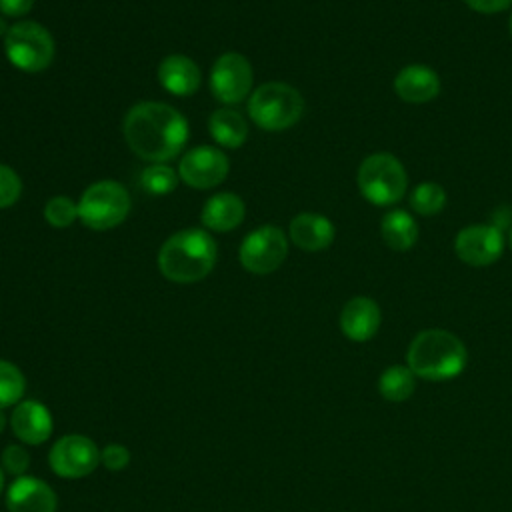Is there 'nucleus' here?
Returning <instances> with one entry per match:
<instances>
[{
	"mask_svg": "<svg viewBox=\"0 0 512 512\" xmlns=\"http://www.w3.org/2000/svg\"><path fill=\"white\" fill-rule=\"evenodd\" d=\"M122 132L136 156L152 164H164L184 148L188 122L164 102H138L128 110Z\"/></svg>",
	"mask_w": 512,
	"mask_h": 512,
	"instance_id": "f257e3e1",
	"label": "nucleus"
},
{
	"mask_svg": "<svg viewBox=\"0 0 512 512\" xmlns=\"http://www.w3.org/2000/svg\"><path fill=\"white\" fill-rule=\"evenodd\" d=\"M216 256V242L206 230L186 228L164 240L158 252V268L170 282L192 284L212 272Z\"/></svg>",
	"mask_w": 512,
	"mask_h": 512,
	"instance_id": "f03ea898",
	"label": "nucleus"
},
{
	"mask_svg": "<svg viewBox=\"0 0 512 512\" xmlns=\"http://www.w3.org/2000/svg\"><path fill=\"white\" fill-rule=\"evenodd\" d=\"M406 366L422 380L444 382L456 378L468 362L464 342L442 328L418 332L406 352Z\"/></svg>",
	"mask_w": 512,
	"mask_h": 512,
	"instance_id": "7ed1b4c3",
	"label": "nucleus"
},
{
	"mask_svg": "<svg viewBox=\"0 0 512 512\" xmlns=\"http://www.w3.org/2000/svg\"><path fill=\"white\" fill-rule=\"evenodd\" d=\"M304 112L302 94L286 82H266L248 100V114L256 126L278 132L294 126Z\"/></svg>",
	"mask_w": 512,
	"mask_h": 512,
	"instance_id": "20e7f679",
	"label": "nucleus"
},
{
	"mask_svg": "<svg viewBox=\"0 0 512 512\" xmlns=\"http://www.w3.org/2000/svg\"><path fill=\"white\" fill-rule=\"evenodd\" d=\"M360 194L374 206L396 204L408 186V176L402 162L388 154L376 152L362 160L356 176Z\"/></svg>",
	"mask_w": 512,
	"mask_h": 512,
	"instance_id": "39448f33",
	"label": "nucleus"
},
{
	"mask_svg": "<svg viewBox=\"0 0 512 512\" xmlns=\"http://www.w3.org/2000/svg\"><path fill=\"white\" fill-rule=\"evenodd\" d=\"M4 54L18 70L36 74L52 64L56 44L42 24L24 20L12 24L4 36Z\"/></svg>",
	"mask_w": 512,
	"mask_h": 512,
	"instance_id": "423d86ee",
	"label": "nucleus"
},
{
	"mask_svg": "<svg viewBox=\"0 0 512 512\" xmlns=\"http://www.w3.org/2000/svg\"><path fill=\"white\" fill-rule=\"evenodd\" d=\"M130 212V194L116 180H98L90 184L78 200V218L90 230H110L126 220Z\"/></svg>",
	"mask_w": 512,
	"mask_h": 512,
	"instance_id": "0eeeda50",
	"label": "nucleus"
},
{
	"mask_svg": "<svg viewBox=\"0 0 512 512\" xmlns=\"http://www.w3.org/2000/svg\"><path fill=\"white\" fill-rule=\"evenodd\" d=\"M288 256L286 234L272 224L254 228L240 244V264L252 274H270L282 266Z\"/></svg>",
	"mask_w": 512,
	"mask_h": 512,
	"instance_id": "6e6552de",
	"label": "nucleus"
},
{
	"mask_svg": "<svg viewBox=\"0 0 512 512\" xmlns=\"http://www.w3.org/2000/svg\"><path fill=\"white\" fill-rule=\"evenodd\" d=\"M48 464L50 470L60 478H84L100 464V450L88 436L66 434L50 448Z\"/></svg>",
	"mask_w": 512,
	"mask_h": 512,
	"instance_id": "1a4fd4ad",
	"label": "nucleus"
},
{
	"mask_svg": "<svg viewBox=\"0 0 512 512\" xmlns=\"http://www.w3.org/2000/svg\"><path fill=\"white\" fill-rule=\"evenodd\" d=\"M210 90L222 104H238L252 90V64L240 52H224L210 70Z\"/></svg>",
	"mask_w": 512,
	"mask_h": 512,
	"instance_id": "9d476101",
	"label": "nucleus"
},
{
	"mask_svg": "<svg viewBox=\"0 0 512 512\" xmlns=\"http://www.w3.org/2000/svg\"><path fill=\"white\" fill-rule=\"evenodd\" d=\"M228 156L214 146H196L188 150L178 166L180 180L196 190L214 188L228 176Z\"/></svg>",
	"mask_w": 512,
	"mask_h": 512,
	"instance_id": "9b49d317",
	"label": "nucleus"
},
{
	"mask_svg": "<svg viewBox=\"0 0 512 512\" xmlns=\"http://www.w3.org/2000/svg\"><path fill=\"white\" fill-rule=\"evenodd\" d=\"M454 250L468 266H490L504 252V236L494 224H470L456 234Z\"/></svg>",
	"mask_w": 512,
	"mask_h": 512,
	"instance_id": "f8f14e48",
	"label": "nucleus"
},
{
	"mask_svg": "<svg viewBox=\"0 0 512 512\" xmlns=\"http://www.w3.org/2000/svg\"><path fill=\"white\" fill-rule=\"evenodd\" d=\"M56 492L34 476H18L6 492L8 512H56Z\"/></svg>",
	"mask_w": 512,
	"mask_h": 512,
	"instance_id": "ddd939ff",
	"label": "nucleus"
},
{
	"mask_svg": "<svg viewBox=\"0 0 512 512\" xmlns=\"http://www.w3.org/2000/svg\"><path fill=\"white\" fill-rule=\"evenodd\" d=\"M382 322L380 306L368 296L350 298L340 312V330L352 342H368Z\"/></svg>",
	"mask_w": 512,
	"mask_h": 512,
	"instance_id": "4468645a",
	"label": "nucleus"
},
{
	"mask_svg": "<svg viewBox=\"0 0 512 512\" xmlns=\"http://www.w3.org/2000/svg\"><path fill=\"white\" fill-rule=\"evenodd\" d=\"M10 428L20 442L36 446L52 436L54 422L50 410L44 404L36 400H22L16 404L10 416Z\"/></svg>",
	"mask_w": 512,
	"mask_h": 512,
	"instance_id": "2eb2a0df",
	"label": "nucleus"
},
{
	"mask_svg": "<svg viewBox=\"0 0 512 512\" xmlns=\"http://www.w3.org/2000/svg\"><path fill=\"white\" fill-rule=\"evenodd\" d=\"M394 92L408 104H426L438 96L440 78L430 66L410 64L394 76Z\"/></svg>",
	"mask_w": 512,
	"mask_h": 512,
	"instance_id": "dca6fc26",
	"label": "nucleus"
},
{
	"mask_svg": "<svg viewBox=\"0 0 512 512\" xmlns=\"http://www.w3.org/2000/svg\"><path fill=\"white\" fill-rule=\"evenodd\" d=\"M290 240L304 252L326 250L336 236L334 224L316 212H300L290 220Z\"/></svg>",
	"mask_w": 512,
	"mask_h": 512,
	"instance_id": "f3484780",
	"label": "nucleus"
},
{
	"mask_svg": "<svg viewBox=\"0 0 512 512\" xmlns=\"http://www.w3.org/2000/svg\"><path fill=\"white\" fill-rule=\"evenodd\" d=\"M162 88L174 96H190L200 86V68L184 54H170L158 66Z\"/></svg>",
	"mask_w": 512,
	"mask_h": 512,
	"instance_id": "a211bd4d",
	"label": "nucleus"
},
{
	"mask_svg": "<svg viewBox=\"0 0 512 512\" xmlns=\"http://www.w3.org/2000/svg\"><path fill=\"white\" fill-rule=\"evenodd\" d=\"M246 214L244 200L234 192H220L206 200L202 208V224L212 232H228L242 224Z\"/></svg>",
	"mask_w": 512,
	"mask_h": 512,
	"instance_id": "6ab92c4d",
	"label": "nucleus"
},
{
	"mask_svg": "<svg viewBox=\"0 0 512 512\" xmlns=\"http://www.w3.org/2000/svg\"><path fill=\"white\" fill-rule=\"evenodd\" d=\"M210 136L224 148H240L248 138V124L244 116L230 108H218L208 118Z\"/></svg>",
	"mask_w": 512,
	"mask_h": 512,
	"instance_id": "aec40b11",
	"label": "nucleus"
},
{
	"mask_svg": "<svg viewBox=\"0 0 512 512\" xmlns=\"http://www.w3.org/2000/svg\"><path fill=\"white\" fill-rule=\"evenodd\" d=\"M380 234L388 248L396 252L410 250L418 240V224L406 210H390L380 220Z\"/></svg>",
	"mask_w": 512,
	"mask_h": 512,
	"instance_id": "412c9836",
	"label": "nucleus"
},
{
	"mask_svg": "<svg viewBox=\"0 0 512 512\" xmlns=\"http://www.w3.org/2000/svg\"><path fill=\"white\" fill-rule=\"evenodd\" d=\"M416 390V374L402 364H392L378 376V392L388 402H406Z\"/></svg>",
	"mask_w": 512,
	"mask_h": 512,
	"instance_id": "4be33fe9",
	"label": "nucleus"
},
{
	"mask_svg": "<svg viewBox=\"0 0 512 512\" xmlns=\"http://www.w3.org/2000/svg\"><path fill=\"white\" fill-rule=\"evenodd\" d=\"M446 206V190L438 182H420L410 192V208L418 216H434Z\"/></svg>",
	"mask_w": 512,
	"mask_h": 512,
	"instance_id": "5701e85b",
	"label": "nucleus"
},
{
	"mask_svg": "<svg viewBox=\"0 0 512 512\" xmlns=\"http://www.w3.org/2000/svg\"><path fill=\"white\" fill-rule=\"evenodd\" d=\"M24 390L26 378L22 370L8 360H0V408L16 406L22 402Z\"/></svg>",
	"mask_w": 512,
	"mask_h": 512,
	"instance_id": "b1692460",
	"label": "nucleus"
},
{
	"mask_svg": "<svg viewBox=\"0 0 512 512\" xmlns=\"http://www.w3.org/2000/svg\"><path fill=\"white\" fill-rule=\"evenodd\" d=\"M178 180H180L178 172H174L166 164H150L148 168L142 170V176H140L142 188L156 196H164L172 192L178 186Z\"/></svg>",
	"mask_w": 512,
	"mask_h": 512,
	"instance_id": "393cba45",
	"label": "nucleus"
},
{
	"mask_svg": "<svg viewBox=\"0 0 512 512\" xmlns=\"http://www.w3.org/2000/svg\"><path fill=\"white\" fill-rule=\"evenodd\" d=\"M44 218L54 228H68L78 218V204L64 194L52 196L44 204Z\"/></svg>",
	"mask_w": 512,
	"mask_h": 512,
	"instance_id": "a878e982",
	"label": "nucleus"
},
{
	"mask_svg": "<svg viewBox=\"0 0 512 512\" xmlns=\"http://www.w3.org/2000/svg\"><path fill=\"white\" fill-rule=\"evenodd\" d=\"M22 194L20 176L6 164H0V210L16 204Z\"/></svg>",
	"mask_w": 512,
	"mask_h": 512,
	"instance_id": "bb28decb",
	"label": "nucleus"
},
{
	"mask_svg": "<svg viewBox=\"0 0 512 512\" xmlns=\"http://www.w3.org/2000/svg\"><path fill=\"white\" fill-rule=\"evenodd\" d=\"M30 466V454L24 450V446L10 444L2 450V470L12 476H24V472Z\"/></svg>",
	"mask_w": 512,
	"mask_h": 512,
	"instance_id": "cd10ccee",
	"label": "nucleus"
},
{
	"mask_svg": "<svg viewBox=\"0 0 512 512\" xmlns=\"http://www.w3.org/2000/svg\"><path fill=\"white\" fill-rule=\"evenodd\" d=\"M100 464L110 472H120L130 464V450L124 444L110 442L100 450Z\"/></svg>",
	"mask_w": 512,
	"mask_h": 512,
	"instance_id": "c85d7f7f",
	"label": "nucleus"
},
{
	"mask_svg": "<svg viewBox=\"0 0 512 512\" xmlns=\"http://www.w3.org/2000/svg\"><path fill=\"white\" fill-rule=\"evenodd\" d=\"M474 12L482 14H496L512 6V0H464Z\"/></svg>",
	"mask_w": 512,
	"mask_h": 512,
	"instance_id": "c756f323",
	"label": "nucleus"
},
{
	"mask_svg": "<svg viewBox=\"0 0 512 512\" xmlns=\"http://www.w3.org/2000/svg\"><path fill=\"white\" fill-rule=\"evenodd\" d=\"M34 6V0H0V12L4 16H24Z\"/></svg>",
	"mask_w": 512,
	"mask_h": 512,
	"instance_id": "7c9ffc66",
	"label": "nucleus"
},
{
	"mask_svg": "<svg viewBox=\"0 0 512 512\" xmlns=\"http://www.w3.org/2000/svg\"><path fill=\"white\" fill-rule=\"evenodd\" d=\"M8 30H10V26L6 24V20H4V16H0V38L4 40V36L8 34Z\"/></svg>",
	"mask_w": 512,
	"mask_h": 512,
	"instance_id": "2f4dec72",
	"label": "nucleus"
},
{
	"mask_svg": "<svg viewBox=\"0 0 512 512\" xmlns=\"http://www.w3.org/2000/svg\"><path fill=\"white\" fill-rule=\"evenodd\" d=\"M6 424H8V418H6V414H4V408H0V434L4 432Z\"/></svg>",
	"mask_w": 512,
	"mask_h": 512,
	"instance_id": "473e14b6",
	"label": "nucleus"
},
{
	"mask_svg": "<svg viewBox=\"0 0 512 512\" xmlns=\"http://www.w3.org/2000/svg\"><path fill=\"white\" fill-rule=\"evenodd\" d=\"M2 490H4V470L0 466V494H2Z\"/></svg>",
	"mask_w": 512,
	"mask_h": 512,
	"instance_id": "72a5a7b5",
	"label": "nucleus"
},
{
	"mask_svg": "<svg viewBox=\"0 0 512 512\" xmlns=\"http://www.w3.org/2000/svg\"><path fill=\"white\" fill-rule=\"evenodd\" d=\"M508 30H510V34H512V12H510V18H508Z\"/></svg>",
	"mask_w": 512,
	"mask_h": 512,
	"instance_id": "f704fd0d",
	"label": "nucleus"
},
{
	"mask_svg": "<svg viewBox=\"0 0 512 512\" xmlns=\"http://www.w3.org/2000/svg\"><path fill=\"white\" fill-rule=\"evenodd\" d=\"M508 242H510V248H512V228H510V234H508Z\"/></svg>",
	"mask_w": 512,
	"mask_h": 512,
	"instance_id": "c9c22d12",
	"label": "nucleus"
}]
</instances>
